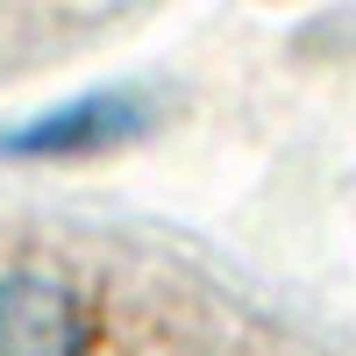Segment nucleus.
I'll return each instance as SVG.
<instances>
[{
	"label": "nucleus",
	"mask_w": 356,
	"mask_h": 356,
	"mask_svg": "<svg viewBox=\"0 0 356 356\" xmlns=\"http://www.w3.org/2000/svg\"><path fill=\"white\" fill-rule=\"evenodd\" d=\"M86 300L57 271L0 278V356H86Z\"/></svg>",
	"instance_id": "nucleus-2"
},
{
	"label": "nucleus",
	"mask_w": 356,
	"mask_h": 356,
	"mask_svg": "<svg viewBox=\"0 0 356 356\" xmlns=\"http://www.w3.org/2000/svg\"><path fill=\"white\" fill-rule=\"evenodd\" d=\"M150 129V100L143 93H122V86H107V93H79L50 114H29V122L0 129V157L15 164H57V157H100L114 143H129Z\"/></svg>",
	"instance_id": "nucleus-1"
}]
</instances>
